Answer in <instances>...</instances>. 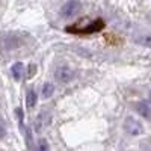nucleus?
<instances>
[{"label": "nucleus", "instance_id": "nucleus-9", "mask_svg": "<svg viewBox=\"0 0 151 151\" xmlns=\"http://www.w3.org/2000/svg\"><path fill=\"white\" fill-rule=\"evenodd\" d=\"M36 92L33 89H29L27 94H26V103H27V107H33L36 104Z\"/></svg>", "mask_w": 151, "mask_h": 151}, {"label": "nucleus", "instance_id": "nucleus-2", "mask_svg": "<svg viewBox=\"0 0 151 151\" xmlns=\"http://www.w3.org/2000/svg\"><path fill=\"white\" fill-rule=\"evenodd\" d=\"M124 130L127 132L129 134H132V136H137V134H141L144 132L142 124L139 121H136L133 116H127V118H125V121H124Z\"/></svg>", "mask_w": 151, "mask_h": 151}, {"label": "nucleus", "instance_id": "nucleus-13", "mask_svg": "<svg viewBox=\"0 0 151 151\" xmlns=\"http://www.w3.org/2000/svg\"><path fill=\"white\" fill-rule=\"evenodd\" d=\"M5 133H6V130H5V125H3V122H2V119H0V139L5 136Z\"/></svg>", "mask_w": 151, "mask_h": 151}, {"label": "nucleus", "instance_id": "nucleus-1", "mask_svg": "<svg viewBox=\"0 0 151 151\" xmlns=\"http://www.w3.org/2000/svg\"><path fill=\"white\" fill-rule=\"evenodd\" d=\"M104 29V21L101 18H97L92 23H89L85 27H77V26H68L67 32L70 33H79V35H88V33H97Z\"/></svg>", "mask_w": 151, "mask_h": 151}, {"label": "nucleus", "instance_id": "nucleus-15", "mask_svg": "<svg viewBox=\"0 0 151 151\" xmlns=\"http://www.w3.org/2000/svg\"><path fill=\"white\" fill-rule=\"evenodd\" d=\"M150 103H151V92H150Z\"/></svg>", "mask_w": 151, "mask_h": 151}, {"label": "nucleus", "instance_id": "nucleus-12", "mask_svg": "<svg viewBox=\"0 0 151 151\" xmlns=\"http://www.w3.org/2000/svg\"><path fill=\"white\" fill-rule=\"evenodd\" d=\"M141 151H151V142H150V141L142 142V145H141Z\"/></svg>", "mask_w": 151, "mask_h": 151}, {"label": "nucleus", "instance_id": "nucleus-3", "mask_svg": "<svg viewBox=\"0 0 151 151\" xmlns=\"http://www.w3.org/2000/svg\"><path fill=\"white\" fill-rule=\"evenodd\" d=\"M21 45V38L17 33H6L2 36V48L5 50H14Z\"/></svg>", "mask_w": 151, "mask_h": 151}, {"label": "nucleus", "instance_id": "nucleus-7", "mask_svg": "<svg viewBox=\"0 0 151 151\" xmlns=\"http://www.w3.org/2000/svg\"><path fill=\"white\" fill-rule=\"evenodd\" d=\"M23 71H24V65L21 64V62H17V64H14L11 67V73H12L15 80H20L23 77Z\"/></svg>", "mask_w": 151, "mask_h": 151}, {"label": "nucleus", "instance_id": "nucleus-11", "mask_svg": "<svg viewBox=\"0 0 151 151\" xmlns=\"http://www.w3.org/2000/svg\"><path fill=\"white\" fill-rule=\"evenodd\" d=\"M36 151H50V147H48V142L45 139H40L38 142V150Z\"/></svg>", "mask_w": 151, "mask_h": 151}, {"label": "nucleus", "instance_id": "nucleus-4", "mask_svg": "<svg viewBox=\"0 0 151 151\" xmlns=\"http://www.w3.org/2000/svg\"><path fill=\"white\" fill-rule=\"evenodd\" d=\"M82 9V3L79 2V0H70V2H67L64 6H62V15L64 17H74L76 14H79Z\"/></svg>", "mask_w": 151, "mask_h": 151}, {"label": "nucleus", "instance_id": "nucleus-5", "mask_svg": "<svg viewBox=\"0 0 151 151\" xmlns=\"http://www.w3.org/2000/svg\"><path fill=\"white\" fill-rule=\"evenodd\" d=\"M55 77H56V80H59L62 83H67V82H70L74 77V71L71 68H68V67H59L55 71Z\"/></svg>", "mask_w": 151, "mask_h": 151}, {"label": "nucleus", "instance_id": "nucleus-10", "mask_svg": "<svg viewBox=\"0 0 151 151\" xmlns=\"http://www.w3.org/2000/svg\"><path fill=\"white\" fill-rule=\"evenodd\" d=\"M53 91H55V86H53L52 83H45V85L42 86V97H44V98L52 97Z\"/></svg>", "mask_w": 151, "mask_h": 151}, {"label": "nucleus", "instance_id": "nucleus-14", "mask_svg": "<svg viewBox=\"0 0 151 151\" xmlns=\"http://www.w3.org/2000/svg\"><path fill=\"white\" fill-rule=\"evenodd\" d=\"M29 68H30V70H29V74H27V77H32V76L35 74V71H36V67H35V65H30Z\"/></svg>", "mask_w": 151, "mask_h": 151}, {"label": "nucleus", "instance_id": "nucleus-8", "mask_svg": "<svg viewBox=\"0 0 151 151\" xmlns=\"http://www.w3.org/2000/svg\"><path fill=\"white\" fill-rule=\"evenodd\" d=\"M134 42L144 45V47H151V33L150 35H141V36H136L134 38Z\"/></svg>", "mask_w": 151, "mask_h": 151}, {"label": "nucleus", "instance_id": "nucleus-6", "mask_svg": "<svg viewBox=\"0 0 151 151\" xmlns=\"http://www.w3.org/2000/svg\"><path fill=\"white\" fill-rule=\"evenodd\" d=\"M136 112L139 113L141 116L147 118V119H151V106L147 103V101H141L136 104Z\"/></svg>", "mask_w": 151, "mask_h": 151}]
</instances>
